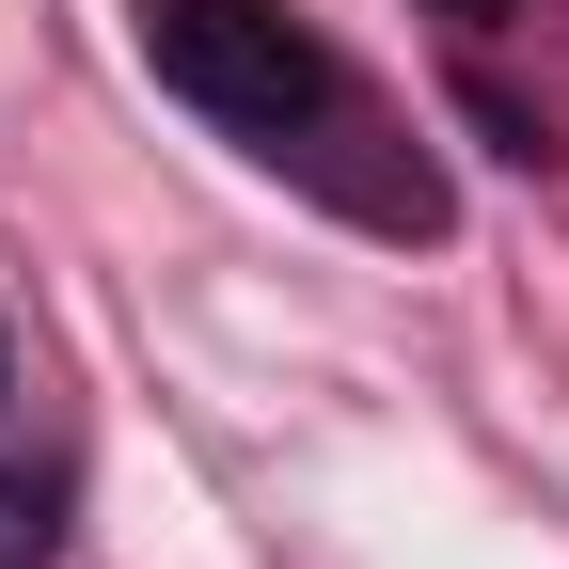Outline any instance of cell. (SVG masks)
<instances>
[{
  "mask_svg": "<svg viewBox=\"0 0 569 569\" xmlns=\"http://www.w3.org/2000/svg\"><path fill=\"white\" fill-rule=\"evenodd\" d=\"M0 396H17V332H0Z\"/></svg>",
  "mask_w": 569,
  "mask_h": 569,
  "instance_id": "obj_3",
  "label": "cell"
},
{
  "mask_svg": "<svg viewBox=\"0 0 569 569\" xmlns=\"http://www.w3.org/2000/svg\"><path fill=\"white\" fill-rule=\"evenodd\" d=\"M142 63H159V96H190L206 127H238L253 159H301L317 190H348L365 222H411V238L443 222V190H427V174L365 159V142H396L380 96L348 80L284 0H142Z\"/></svg>",
  "mask_w": 569,
  "mask_h": 569,
  "instance_id": "obj_1",
  "label": "cell"
},
{
  "mask_svg": "<svg viewBox=\"0 0 569 569\" xmlns=\"http://www.w3.org/2000/svg\"><path fill=\"white\" fill-rule=\"evenodd\" d=\"M63 538V459L32 443V396H0V569H48Z\"/></svg>",
  "mask_w": 569,
  "mask_h": 569,
  "instance_id": "obj_2",
  "label": "cell"
},
{
  "mask_svg": "<svg viewBox=\"0 0 569 569\" xmlns=\"http://www.w3.org/2000/svg\"><path fill=\"white\" fill-rule=\"evenodd\" d=\"M459 17H475V32H490V17H507V0H459Z\"/></svg>",
  "mask_w": 569,
  "mask_h": 569,
  "instance_id": "obj_4",
  "label": "cell"
}]
</instances>
